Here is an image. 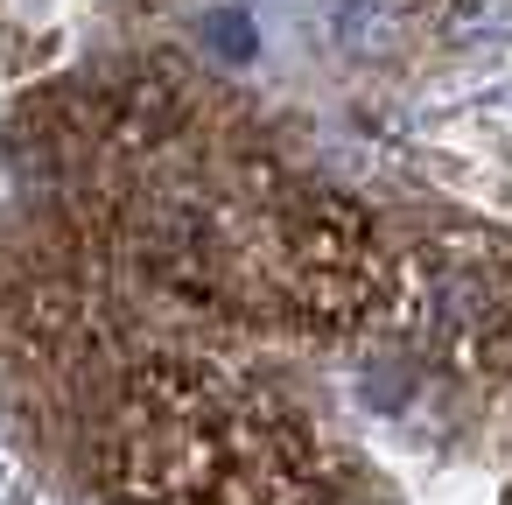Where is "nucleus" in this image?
Returning <instances> with one entry per match:
<instances>
[]
</instances>
